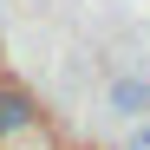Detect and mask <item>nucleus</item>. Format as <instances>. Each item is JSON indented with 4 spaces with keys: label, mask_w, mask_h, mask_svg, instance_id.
I'll use <instances>...</instances> for the list:
<instances>
[{
    "label": "nucleus",
    "mask_w": 150,
    "mask_h": 150,
    "mask_svg": "<svg viewBox=\"0 0 150 150\" xmlns=\"http://www.w3.org/2000/svg\"><path fill=\"white\" fill-rule=\"evenodd\" d=\"M33 131H39V98L20 91V85H0V144L33 137Z\"/></svg>",
    "instance_id": "nucleus-1"
},
{
    "label": "nucleus",
    "mask_w": 150,
    "mask_h": 150,
    "mask_svg": "<svg viewBox=\"0 0 150 150\" xmlns=\"http://www.w3.org/2000/svg\"><path fill=\"white\" fill-rule=\"evenodd\" d=\"M105 105H111V117H131V124H144V117H150V79H144V72H124V79H111Z\"/></svg>",
    "instance_id": "nucleus-2"
},
{
    "label": "nucleus",
    "mask_w": 150,
    "mask_h": 150,
    "mask_svg": "<svg viewBox=\"0 0 150 150\" xmlns=\"http://www.w3.org/2000/svg\"><path fill=\"white\" fill-rule=\"evenodd\" d=\"M124 150H150V117L137 124V131H131V137H124Z\"/></svg>",
    "instance_id": "nucleus-3"
}]
</instances>
